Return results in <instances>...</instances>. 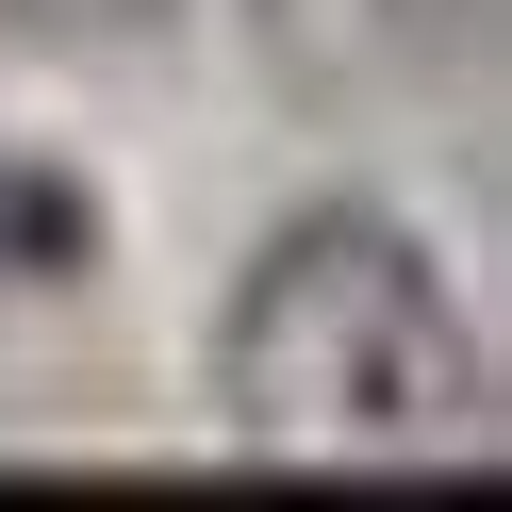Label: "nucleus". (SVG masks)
<instances>
[{
  "label": "nucleus",
  "mask_w": 512,
  "mask_h": 512,
  "mask_svg": "<svg viewBox=\"0 0 512 512\" xmlns=\"http://www.w3.org/2000/svg\"><path fill=\"white\" fill-rule=\"evenodd\" d=\"M34 265H83V199L34 149H0V281H34Z\"/></svg>",
  "instance_id": "nucleus-2"
},
{
  "label": "nucleus",
  "mask_w": 512,
  "mask_h": 512,
  "mask_svg": "<svg viewBox=\"0 0 512 512\" xmlns=\"http://www.w3.org/2000/svg\"><path fill=\"white\" fill-rule=\"evenodd\" d=\"M479 331H463V281L430 265V232L331 199L298 232L248 248L232 314H215V430L232 463L281 479H430L479 463Z\"/></svg>",
  "instance_id": "nucleus-1"
},
{
  "label": "nucleus",
  "mask_w": 512,
  "mask_h": 512,
  "mask_svg": "<svg viewBox=\"0 0 512 512\" xmlns=\"http://www.w3.org/2000/svg\"><path fill=\"white\" fill-rule=\"evenodd\" d=\"M67 17H100V34H116V17H149V0H67Z\"/></svg>",
  "instance_id": "nucleus-3"
}]
</instances>
